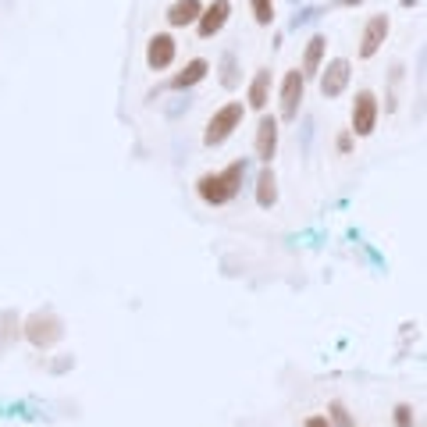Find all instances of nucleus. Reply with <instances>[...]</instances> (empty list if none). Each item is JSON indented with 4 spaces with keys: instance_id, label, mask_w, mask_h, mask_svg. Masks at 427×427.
<instances>
[{
    "instance_id": "nucleus-25",
    "label": "nucleus",
    "mask_w": 427,
    "mask_h": 427,
    "mask_svg": "<svg viewBox=\"0 0 427 427\" xmlns=\"http://www.w3.org/2000/svg\"><path fill=\"white\" fill-rule=\"evenodd\" d=\"M310 135H314V118H303V150H310Z\"/></svg>"
},
{
    "instance_id": "nucleus-8",
    "label": "nucleus",
    "mask_w": 427,
    "mask_h": 427,
    "mask_svg": "<svg viewBox=\"0 0 427 427\" xmlns=\"http://www.w3.org/2000/svg\"><path fill=\"white\" fill-rule=\"evenodd\" d=\"M174 54H178V43L171 33H153L150 43H146V68L150 72H164L174 65Z\"/></svg>"
},
{
    "instance_id": "nucleus-2",
    "label": "nucleus",
    "mask_w": 427,
    "mask_h": 427,
    "mask_svg": "<svg viewBox=\"0 0 427 427\" xmlns=\"http://www.w3.org/2000/svg\"><path fill=\"white\" fill-rule=\"evenodd\" d=\"M243 118H246V107L239 104V100H232V104H225V107H218L210 114V121H206V132H203V146H221V143H228L232 135H235V128L243 125Z\"/></svg>"
},
{
    "instance_id": "nucleus-14",
    "label": "nucleus",
    "mask_w": 427,
    "mask_h": 427,
    "mask_svg": "<svg viewBox=\"0 0 427 427\" xmlns=\"http://www.w3.org/2000/svg\"><path fill=\"white\" fill-rule=\"evenodd\" d=\"M250 107L253 111H267V100H271V72L267 68H257L253 82H250V93H246Z\"/></svg>"
},
{
    "instance_id": "nucleus-5",
    "label": "nucleus",
    "mask_w": 427,
    "mask_h": 427,
    "mask_svg": "<svg viewBox=\"0 0 427 427\" xmlns=\"http://www.w3.org/2000/svg\"><path fill=\"white\" fill-rule=\"evenodd\" d=\"M65 335V328H61V321L54 317V314H33L29 321H26V338L36 345V349H50L57 338Z\"/></svg>"
},
{
    "instance_id": "nucleus-1",
    "label": "nucleus",
    "mask_w": 427,
    "mask_h": 427,
    "mask_svg": "<svg viewBox=\"0 0 427 427\" xmlns=\"http://www.w3.org/2000/svg\"><path fill=\"white\" fill-rule=\"evenodd\" d=\"M246 167H250L246 160H232L225 171H210V174H203V178L196 182L199 199H203V203H210V206H221V203L235 199V196L243 192Z\"/></svg>"
},
{
    "instance_id": "nucleus-6",
    "label": "nucleus",
    "mask_w": 427,
    "mask_h": 427,
    "mask_svg": "<svg viewBox=\"0 0 427 427\" xmlns=\"http://www.w3.org/2000/svg\"><path fill=\"white\" fill-rule=\"evenodd\" d=\"M388 29H392V22H388V15H370L367 22H363V33H360V61H370L381 47H384V40H388Z\"/></svg>"
},
{
    "instance_id": "nucleus-12",
    "label": "nucleus",
    "mask_w": 427,
    "mask_h": 427,
    "mask_svg": "<svg viewBox=\"0 0 427 427\" xmlns=\"http://www.w3.org/2000/svg\"><path fill=\"white\" fill-rule=\"evenodd\" d=\"M206 72H210V65H206V57H192V61H185V68L178 72V75H171V89L174 93H182V89H192L196 82H203L206 79Z\"/></svg>"
},
{
    "instance_id": "nucleus-11",
    "label": "nucleus",
    "mask_w": 427,
    "mask_h": 427,
    "mask_svg": "<svg viewBox=\"0 0 427 427\" xmlns=\"http://www.w3.org/2000/svg\"><path fill=\"white\" fill-rule=\"evenodd\" d=\"M203 0H174V4L167 8V26L171 29H189V26H196L199 22V15H203Z\"/></svg>"
},
{
    "instance_id": "nucleus-22",
    "label": "nucleus",
    "mask_w": 427,
    "mask_h": 427,
    "mask_svg": "<svg viewBox=\"0 0 427 427\" xmlns=\"http://www.w3.org/2000/svg\"><path fill=\"white\" fill-rule=\"evenodd\" d=\"M395 427H413V409L406 402L395 406Z\"/></svg>"
},
{
    "instance_id": "nucleus-16",
    "label": "nucleus",
    "mask_w": 427,
    "mask_h": 427,
    "mask_svg": "<svg viewBox=\"0 0 427 427\" xmlns=\"http://www.w3.org/2000/svg\"><path fill=\"white\" fill-rule=\"evenodd\" d=\"M18 328H22V321H18L15 310H4V314H0V356H4L8 345L18 338Z\"/></svg>"
},
{
    "instance_id": "nucleus-9",
    "label": "nucleus",
    "mask_w": 427,
    "mask_h": 427,
    "mask_svg": "<svg viewBox=\"0 0 427 427\" xmlns=\"http://www.w3.org/2000/svg\"><path fill=\"white\" fill-rule=\"evenodd\" d=\"M303 93H306V79H303V72H299V68L285 72V79H282V118H285V121H296V118H299Z\"/></svg>"
},
{
    "instance_id": "nucleus-15",
    "label": "nucleus",
    "mask_w": 427,
    "mask_h": 427,
    "mask_svg": "<svg viewBox=\"0 0 427 427\" xmlns=\"http://www.w3.org/2000/svg\"><path fill=\"white\" fill-rule=\"evenodd\" d=\"M274 203H278V178H274L271 164H264L260 174H257V206L271 210Z\"/></svg>"
},
{
    "instance_id": "nucleus-10",
    "label": "nucleus",
    "mask_w": 427,
    "mask_h": 427,
    "mask_svg": "<svg viewBox=\"0 0 427 427\" xmlns=\"http://www.w3.org/2000/svg\"><path fill=\"white\" fill-rule=\"evenodd\" d=\"M253 150H257V160H260V164H271V160L278 157V118H271V114L260 118Z\"/></svg>"
},
{
    "instance_id": "nucleus-26",
    "label": "nucleus",
    "mask_w": 427,
    "mask_h": 427,
    "mask_svg": "<svg viewBox=\"0 0 427 427\" xmlns=\"http://www.w3.org/2000/svg\"><path fill=\"white\" fill-rule=\"evenodd\" d=\"M353 150V132H342L338 135V153H349Z\"/></svg>"
},
{
    "instance_id": "nucleus-17",
    "label": "nucleus",
    "mask_w": 427,
    "mask_h": 427,
    "mask_svg": "<svg viewBox=\"0 0 427 427\" xmlns=\"http://www.w3.org/2000/svg\"><path fill=\"white\" fill-rule=\"evenodd\" d=\"M239 82H243V75H239V57H235V50H225V54H221V86H225V89H239Z\"/></svg>"
},
{
    "instance_id": "nucleus-24",
    "label": "nucleus",
    "mask_w": 427,
    "mask_h": 427,
    "mask_svg": "<svg viewBox=\"0 0 427 427\" xmlns=\"http://www.w3.org/2000/svg\"><path fill=\"white\" fill-rule=\"evenodd\" d=\"M189 104H192L189 96H185V100H178V104H167V114H171V118H178L182 111H189Z\"/></svg>"
},
{
    "instance_id": "nucleus-21",
    "label": "nucleus",
    "mask_w": 427,
    "mask_h": 427,
    "mask_svg": "<svg viewBox=\"0 0 427 427\" xmlns=\"http://www.w3.org/2000/svg\"><path fill=\"white\" fill-rule=\"evenodd\" d=\"M328 409H331V420H335V427H353V416H349V409H345L342 402H331Z\"/></svg>"
},
{
    "instance_id": "nucleus-4",
    "label": "nucleus",
    "mask_w": 427,
    "mask_h": 427,
    "mask_svg": "<svg viewBox=\"0 0 427 427\" xmlns=\"http://www.w3.org/2000/svg\"><path fill=\"white\" fill-rule=\"evenodd\" d=\"M349 75H353V65H349L345 57H331V61L321 68V75H317L321 96H324V100H338V96L345 93V86H349Z\"/></svg>"
},
{
    "instance_id": "nucleus-7",
    "label": "nucleus",
    "mask_w": 427,
    "mask_h": 427,
    "mask_svg": "<svg viewBox=\"0 0 427 427\" xmlns=\"http://www.w3.org/2000/svg\"><path fill=\"white\" fill-rule=\"evenodd\" d=\"M228 15H232V0H210V4L203 8L199 22H196V33L199 40H214L225 26H228Z\"/></svg>"
},
{
    "instance_id": "nucleus-13",
    "label": "nucleus",
    "mask_w": 427,
    "mask_h": 427,
    "mask_svg": "<svg viewBox=\"0 0 427 427\" xmlns=\"http://www.w3.org/2000/svg\"><path fill=\"white\" fill-rule=\"evenodd\" d=\"M324 50H328V40H324L321 33L310 36V43H306V50H303V79H317V75H321Z\"/></svg>"
},
{
    "instance_id": "nucleus-20",
    "label": "nucleus",
    "mask_w": 427,
    "mask_h": 427,
    "mask_svg": "<svg viewBox=\"0 0 427 427\" xmlns=\"http://www.w3.org/2000/svg\"><path fill=\"white\" fill-rule=\"evenodd\" d=\"M388 79H392V89H388V104H384V111L392 114L395 104H399V100H395V89H399V79H402V65H399V61L392 65V75H388Z\"/></svg>"
},
{
    "instance_id": "nucleus-27",
    "label": "nucleus",
    "mask_w": 427,
    "mask_h": 427,
    "mask_svg": "<svg viewBox=\"0 0 427 427\" xmlns=\"http://www.w3.org/2000/svg\"><path fill=\"white\" fill-rule=\"evenodd\" d=\"M303 427H331V420H328V416H306Z\"/></svg>"
},
{
    "instance_id": "nucleus-3",
    "label": "nucleus",
    "mask_w": 427,
    "mask_h": 427,
    "mask_svg": "<svg viewBox=\"0 0 427 427\" xmlns=\"http://www.w3.org/2000/svg\"><path fill=\"white\" fill-rule=\"evenodd\" d=\"M377 114H381V107H377V96L370 93V89H360L356 93V100H353V114H349V132L353 135H360V139H367L374 128H377Z\"/></svg>"
},
{
    "instance_id": "nucleus-18",
    "label": "nucleus",
    "mask_w": 427,
    "mask_h": 427,
    "mask_svg": "<svg viewBox=\"0 0 427 427\" xmlns=\"http://www.w3.org/2000/svg\"><path fill=\"white\" fill-rule=\"evenodd\" d=\"M250 11H253V22L267 29L274 22V0H250Z\"/></svg>"
},
{
    "instance_id": "nucleus-19",
    "label": "nucleus",
    "mask_w": 427,
    "mask_h": 427,
    "mask_svg": "<svg viewBox=\"0 0 427 427\" xmlns=\"http://www.w3.org/2000/svg\"><path fill=\"white\" fill-rule=\"evenodd\" d=\"M321 15H324V8H303V11H296V18H292V29H303V26L317 22Z\"/></svg>"
},
{
    "instance_id": "nucleus-23",
    "label": "nucleus",
    "mask_w": 427,
    "mask_h": 427,
    "mask_svg": "<svg viewBox=\"0 0 427 427\" xmlns=\"http://www.w3.org/2000/svg\"><path fill=\"white\" fill-rule=\"evenodd\" d=\"M416 79L420 82H427V43L420 47V54H416Z\"/></svg>"
}]
</instances>
